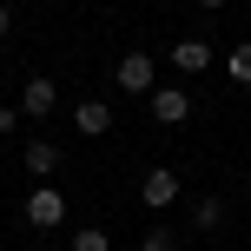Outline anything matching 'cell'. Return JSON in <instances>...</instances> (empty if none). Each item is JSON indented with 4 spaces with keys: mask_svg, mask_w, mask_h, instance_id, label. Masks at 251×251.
Returning a JSON list of instances; mask_svg holds the SVG:
<instances>
[{
    "mask_svg": "<svg viewBox=\"0 0 251 251\" xmlns=\"http://www.w3.org/2000/svg\"><path fill=\"white\" fill-rule=\"evenodd\" d=\"M20 218H26V225H33V231H53V225H66V192L53 185V178H40V185L26 192Z\"/></svg>",
    "mask_w": 251,
    "mask_h": 251,
    "instance_id": "6da1fadb",
    "label": "cell"
},
{
    "mask_svg": "<svg viewBox=\"0 0 251 251\" xmlns=\"http://www.w3.org/2000/svg\"><path fill=\"white\" fill-rule=\"evenodd\" d=\"M139 205H146V212H172L178 205V172L172 165H152V172L139 178Z\"/></svg>",
    "mask_w": 251,
    "mask_h": 251,
    "instance_id": "7a4b0ae2",
    "label": "cell"
},
{
    "mask_svg": "<svg viewBox=\"0 0 251 251\" xmlns=\"http://www.w3.org/2000/svg\"><path fill=\"white\" fill-rule=\"evenodd\" d=\"M113 86H119V93H152V86H159V66H152V53H126V60L113 66Z\"/></svg>",
    "mask_w": 251,
    "mask_h": 251,
    "instance_id": "3957f363",
    "label": "cell"
},
{
    "mask_svg": "<svg viewBox=\"0 0 251 251\" xmlns=\"http://www.w3.org/2000/svg\"><path fill=\"white\" fill-rule=\"evenodd\" d=\"M146 100H152V119L159 126H185L192 119V93H178V86H152Z\"/></svg>",
    "mask_w": 251,
    "mask_h": 251,
    "instance_id": "277c9868",
    "label": "cell"
},
{
    "mask_svg": "<svg viewBox=\"0 0 251 251\" xmlns=\"http://www.w3.org/2000/svg\"><path fill=\"white\" fill-rule=\"evenodd\" d=\"M53 100H60V86H53L47 73H33V79L20 86V113H26V119H47V113H53Z\"/></svg>",
    "mask_w": 251,
    "mask_h": 251,
    "instance_id": "5b68a950",
    "label": "cell"
},
{
    "mask_svg": "<svg viewBox=\"0 0 251 251\" xmlns=\"http://www.w3.org/2000/svg\"><path fill=\"white\" fill-rule=\"evenodd\" d=\"M60 159H66V146H53V139H26V172H33V178H53Z\"/></svg>",
    "mask_w": 251,
    "mask_h": 251,
    "instance_id": "8992f818",
    "label": "cell"
},
{
    "mask_svg": "<svg viewBox=\"0 0 251 251\" xmlns=\"http://www.w3.org/2000/svg\"><path fill=\"white\" fill-rule=\"evenodd\" d=\"M73 126H79L86 139L113 132V106H106V100H79V106H73Z\"/></svg>",
    "mask_w": 251,
    "mask_h": 251,
    "instance_id": "52a82bcc",
    "label": "cell"
},
{
    "mask_svg": "<svg viewBox=\"0 0 251 251\" xmlns=\"http://www.w3.org/2000/svg\"><path fill=\"white\" fill-rule=\"evenodd\" d=\"M172 66L178 73H205L212 66V40H172Z\"/></svg>",
    "mask_w": 251,
    "mask_h": 251,
    "instance_id": "ba28073f",
    "label": "cell"
},
{
    "mask_svg": "<svg viewBox=\"0 0 251 251\" xmlns=\"http://www.w3.org/2000/svg\"><path fill=\"white\" fill-rule=\"evenodd\" d=\"M192 225H199V231L225 225V199H199V205H192Z\"/></svg>",
    "mask_w": 251,
    "mask_h": 251,
    "instance_id": "9c48e42d",
    "label": "cell"
},
{
    "mask_svg": "<svg viewBox=\"0 0 251 251\" xmlns=\"http://www.w3.org/2000/svg\"><path fill=\"white\" fill-rule=\"evenodd\" d=\"M66 251H113V245H106V231H100V225H79Z\"/></svg>",
    "mask_w": 251,
    "mask_h": 251,
    "instance_id": "30bf717a",
    "label": "cell"
},
{
    "mask_svg": "<svg viewBox=\"0 0 251 251\" xmlns=\"http://www.w3.org/2000/svg\"><path fill=\"white\" fill-rule=\"evenodd\" d=\"M225 73L238 79V86H251V40H245V47H231V60H225Z\"/></svg>",
    "mask_w": 251,
    "mask_h": 251,
    "instance_id": "8fae6325",
    "label": "cell"
},
{
    "mask_svg": "<svg viewBox=\"0 0 251 251\" xmlns=\"http://www.w3.org/2000/svg\"><path fill=\"white\" fill-rule=\"evenodd\" d=\"M139 251H178V238H172V231H165V225H152L146 238H139Z\"/></svg>",
    "mask_w": 251,
    "mask_h": 251,
    "instance_id": "7c38bea8",
    "label": "cell"
},
{
    "mask_svg": "<svg viewBox=\"0 0 251 251\" xmlns=\"http://www.w3.org/2000/svg\"><path fill=\"white\" fill-rule=\"evenodd\" d=\"M20 119H26L20 106H0V139H7V132H20Z\"/></svg>",
    "mask_w": 251,
    "mask_h": 251,
    "instance_id": "4fadbf2b",
    "label": "cell"
},
{
    "mask_svg": "<svg viewBox=\"0 0 251 251\" xmlns=\"http://www.w3.org/2000/svg\"><path fill=\"white\" fill-rule=\"evenodd\" d=\"M7 33H13V7L0 0V40H7Z\"/></svg>",
    "mask_w": 251,
    "mask_h": 251,
    "instance_id": "5bb4252c",
    "label": "cell"
},
{
    "mask_svg": "<svg viewBox=\"0 0 251 251\" xmlns=\"http://www.w3.org/2000/svg\"><path fill=\"white\" fill-rule=\"evenodd\" d=\"M199 7H205V13H218V7H225V0H199Z\"/></svg>",
    "mask_w": 251,
    "mask_h": 251,
    "instance_id": "9a60e30c",
    "label": "cell"
}]
</instances>
